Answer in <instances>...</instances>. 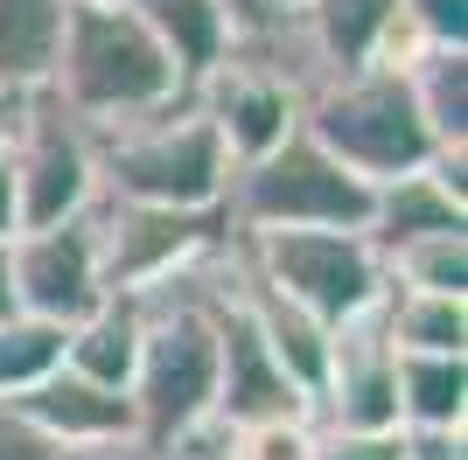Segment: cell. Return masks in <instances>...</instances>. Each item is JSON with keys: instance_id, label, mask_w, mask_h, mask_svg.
<instances>
[{"instance_id": "1", "label": "cell", "mask_w": 468, "mask_h": 460, "mask_svg": "<svg viewBox=\"0 0 468 460\" xmlns=\"http://www.w3.org/2000/svg\"><path fill=\"white\" fill-rule=\"evenodd\" d=\"M231 251L238 237L203 272L140 293V363L126 391L140 412V446H168L217 412V314L231 287Z\"/></svg>"}, {"instance_id": "2", "label": "cell", "mask_w": 468, "mask_h": 460, "mask_svg": "<svg viewBox=\"0 0 468 460\" xmlns=\"http://www.w3.org/2000/svg\"><path fill=\"white\" fill-rule=\"evenodd\" d=\"M42 91L57 98L70 119H84L91 133L154 119L189 98L126 0L119 7H63L57 57H49V84Z\"/></svg>"}, {"instance_id": "3", "label": "cell", "mask_w": 468, "mask_h": 460, "mask_svg": "<svg viewBox=\"0 0 468 460\" xmlns=\"http://www.w3.org/2000/svg\"><path fill=\"white\" fill-rule=\"evenodd\" d=\"M301 133L329 153L335 168H350L356 182H371V189H385L399 174H420V168L441 161L427 119L412 105L406 70H378V63L322 77L308 91V105H301Z\"/></svg>"}, {"instance_id": "4", "label": "cell", "mask_w": 468, "mask_h": 460, "mask_svg": "<svg viewBox=\"0 0 468 460\" xmlns=\"http://www.w3.org/2000/svg\"><path fill=\"white\" fill-rule=\"evenodd\" d=\"M98 140V195L140 203V210H224L231 189V153L210 133V119L189 98L154 119L112 126Z\"/></svg>"}, {"instance_id": "5", "label": "cell", "mask_w": 468, "mask_h": 460, "mask_svg": "<svg viewBox=\"0 0 468 460\" xmlns=\"http://www.w3.org/2000/svg\"><path fill=\"white\" fill-rule=\"evenodd\" d=\"M238 258L266 293L314 314L322 328H350L385 307V258L364 230H238Z\"/></svg>"}, {"instance_id": "6", "label": "cell", "mask_w": 468, "mask_h": 460, "mask_svg": "<svg viewBox=\"0 0 468 460\" xmlns=\"http://www.w3.org/2000/svg\"><path fill=\"white\" fill-rule=\"evenodd\" d=\"M371 182L335 168L308 133H293L252 168H231L224 216L231 230H364L371 224Z\"/></svg>"}, {"instance_id": "7", "label": "cell", "mask_w": 468, "mask_h": 460, "mask_svg": "<svg viewBox=\"0 0 468 460\" xmlns=\"http://www.w3.org/2000/svg\"><path fill=\"white\" fill-rule=\"evenodd\" d=\"M98 230V266H105V293H161L203 272L238 230L224 210H140V203H91Z\"/></svg>"}, {"instance_id": "8", "label": "cell", "mask_w": 468, "mask_h": 460, "mask_svg": "<svg viewBox=\"0 0 468 460\" xmlns=\"http://www.w3.org/2000/svg\"><path fill=\"white\" fill-rule=\"evenodd\" d=\"M7 174H15L21 230L78 224L98 203V140L84 119H70L49 91H28L15 105L7 133Z\"/></svg>"}, {"instance_id": "9", "label": "cell", "mask_w": 468, "mask_h": 460, "mask_svg": "<svg viewBox=\"0 0 468 460\" xmlns=\"http://www.w3.org/2000/svg\"><path fill=\"white\" fill-rule=\"evenodd\" d=\"M15 314L49 328H78L98 300H105V266H98V230L91 216L49 230H21L15 245Z\"/></svg>"}, {"instance_id": "10", "label": "cell", "mask_w": 468, "mask_h": 460, "mask_svg": "<svg viewBox=\"0 0 468 460\" xmlns=\"http://www.w3.org/2000/svg\"><path fill=\"white\" fill-rule=\"evenodd\" d=\"M308 419L322 433H399V349L378 314L335 328L329 377L314 391Z\"/></svg>"}, {"instance_id": "11", "label": "cell", "mask_w": 468, "mask_h": 460, "mask_svg": "<svg viewBox=\"0 0 468 460\" xmlns=\"http://www.w3.org/2000/svg\"><path fill=\"white\" fill-rule=\"evenodd\" d=\"M217 425H266V419H308V398L280 377L266 356L259 328L238 307V251H231V287H224V314H217Z\"/></svg>"}, {"instance_id": "12", "label": "cell", "mask_w": 468, "mask_h": 460, "mask_svg": "<svg viewBox=\"0 0 468 460\" xmlns=\"http://www.w3.org/2000/svg\"><path fill=\"white\" fill-rule=\"evenodd\" d=\"M15 412L36 425L42 440L70 460H91V454H119V446H140V412L126 391H98V383L57 370L49 383H36L28 398H15Z\"/></svg>"}, {"instance_id": "13", "label": "cell", "mask_w": 468, "mask_h": 460, "mask_svg": "<svg viewBox=\"0 0 468 460\" xmlns=\"http://www.w3.org/2000/svg\"><path fill=\"white\" fill-rule=\"evenodd\" d=\"M462 174H468V153H441L433 168L385 182V189L371 195V224H364V237L378 245V258L399 251V245H412V237L468 230V182Z\"/></svg>"}, {"instance_id": "14", "label": "cell", "mask_w": 468, "mask_h": 460, "mask_svg": "<svg viewBox=\"0 0 468 460\" xmlns=\"http://www.w3.org/2000/svg\"><path fill=\"white\" fill-rule=\"evenodd\" d=\"M126 7H133L140 28L154 36V49L168 57L182 91H196L238 42V21H231L224 0H126Z\"/></svg>"}, {"instance_id": "15", "label": "cell", "mask_w": 468, "mask_h": 460, "mask_svg": "<svg viewBox=\"0 0 468 460\" xmlns=\"http://www.w3.org/2000/svg\"><path fill=\"white\" fill-rule=\"evenodd\" d=\"M238 307H245V321L259 328V342H266V356L280 363V377L314 404V391H322V377H329L335 328H322L314 314H301V307H287L280 293H266L252 272H245V258H238Z\"/></svg>"}, {"instance_id": "16", "label": "cell", "mask_w": 468, "mask_h": 460, "mask_svg": "<svg viewBox=\"0 0 468 460\" xmlns=\"http://www.w3.org/2000/svg\"><path fill=\"white\" fill-rule=\"evenodd\" d=\"M140 363V300L133 293H105L78 328H63V370L98 391H133Z\"/></svg>"}, {"instance_id": "17", "label": "cell", "mask_w": 468, "mask_h": 460, "mask_svg": "<svg viewBox=\"0 0 468 460\" xmlns=\"http://www.w3.org/2000/svg\"><path fill=\"white\" fill-rule=\"evenodd\" d=\"M301 28H308L322 70H364V63L399 36V0H308L301 7Z\"/></svg>"}, {"instance_id": "18", "label": "cell", "mask_w": 468, "mask_h": 460, "mask_svg": "<svg viewBox=\"0 0 468 460\" xmlns=\"http://www.w3.org/2000/svg\"><path fill=\"white\" fill-rule=\"evenodd\" d=\"M468 356H399V433H462Z\"/></svg>"}, {"instance_id": "19", "label": "cell", "mask_w": 468, "mask_h": 460, "mask_svg": "<svg viewBox=\"0 0 468 460\" xmlns=\"http://www.w3.org/2000/svg\"><path fill=\"white\" fill-rule=\"evenodd\" d=\"M63 0H0V98H28L49 84Z\"/></svg>"}, {"instance_id": "20", "label": "cell", "mask_w": 468, "mask_h": 460, "mask_svg": "<svg viewBox=\"0 0 468 460\" xmlns=\"http://www.w3.org/2000/svg\"><path fill=\"white\" fill-rule=\"evenodd\" d=\"M412 105L441 153H468V49H420L406 63Z\"/></svg>"}, {"instance_id": "21", "label": "cell", "mask_w": 468, "mask_h": 460, "mask_svg": "<svg viewBox=\"0 0 468 460\" xmlns=\"http://www.w3.org/2000/svg\"><path fill=\"white\" fill-rule=\"evenodd\" d=\"M391 349L399 356H468V300L441 293H385L378 307Z\"/></svg>"}, {"instance_id": "22", "label": "cell", "mask_w": 468, "mask_h": 460, "mask_svg": "<svg viewBox=\"0 0 468 460\" xmlns=\"http://www.w3.org/2000/svg\"><path fill=\"white\" fill-rule=\"evenodd\" d=\"M385 287L468 300V230H441V237H412V245L385 251Z\"/></svg>"}, {"instance_id": "23", "label": "cell", "mask_w": 468, "mask_h": 460, "mask_svg": "<svg viewBox=\"0 0 468 460\" xmlns=\"http://www.w3.org/2000/svg\"><path fill=\"white\" fill-rule=\"evenodd\" d=\"M63 370V328L28 321V314H7L0 321V404L28 398L36 383H49Z\"/></svg>"}, {"instance_id": "24", "label": "cell", "mask_w": 468, "mask_h": 460, "mask_svg": "<svg viewBox=\"0 0 468 460\" xmlns=\"http://www.w3.org/2000/svg\"><path fill=\"white\" fill-rule=\"evenodd\" d=\"M231 460H314V419H266V425H238Z\"/></svg>"}, {"instance_id": "25", "label": "cell", "mask_w": 468, "mask_h": 460, "mask_svg": "<svg viewBox=\"0 0 468 460\" xmlns=\"http://www.w3.org/2000/svg\"><path fill=\"white\" fill-rule=\"evenodd\" d=\"M399 28L420 49H468V0H399Z\"/></svg>"}, {"instance_id": "26", "label": "cell", "mask_w": 468, "mask_h": 460, "mask_svg": "<svg viewBox=\"0 0 468 460\" xmlns=\"http://www.w3.org/2000/svg\"><path fill=\"white\" fill-rule=\"evenodd\" d=\"M314 460H406V433H322L314 425Z\"/></svg>"}, {"instance_id": "27", "label": "cell", "mask_w": 468, "mask_h": 460, "mask_svg": "<svg viewBox=\"0 0 468 460\" xmlns=\"http://www.w3.org/2000/svg\"><path fill=\"white\" fill-rule=\"evenodd\" d=\"M154 460H231V425H217V419H203V425H189L182 440H168V446H147Z\"/></svg>"}, {"instance_id": "28", "label": "cell", "mask_w": 468, "mask_h": 460, "mask_svg": "<svg viewBox=\"0 0 468 460\" xmlns=\"http://www.w3.org/2000/svg\"><path fill=\"white\" fill-rule=\"evenodd\" d=\"M0 460H70V454H57L15 404H0Z\"/></svg>"}, {"instance_id": "29", "label": "cell", "mask_w": 468, "mask_h": 460, "mask_svg": "<svg viewBox=\"0 0 468 460\" xmlns=\"http://www.w3.org/2000/svg\"><path fill=\"white\" fill-rule=\"evenodd\" d=\"M406 460H468V433H406Z\"/></svg>"}, {"instance_id": "30", "label": "cell", "mask_w": 468, "mask_h": 460, "mask_svg": "<svg viewBox=\"0 0 468 460\" xmlns=\"http://www.w3.org/2000/svg\"><path fill=\"white\" fill-rule=\"evenodd\" d=\"M15 237H21V203H15V174L0 161V245H15Z\"/></svg>"}, {"instance_id": "31", "label": "cell", "mask_w": 468, "mask_h": 460, "mask_svg": "<svg viewBox=\"0 0 468 460\" xmlns=\"http://www.w3.org/2000/svg\"><path fill=\"white\" fill-rule=\"evenodd\" d=\"M301 7L308 0H252V28L259 21H301Z\"/></svg>"}, {"instance_id": "32", "label": "cell", "mask_w": 468, "mask_h": 460, "mask_svg": "<svg viewBox=\"0 0 468 460\" xmlns=\"http://www.w3.org/2000/svg\"><path fill=\"white\" fill-rule=\"evenodd\" d=\"M15 314V258H7V245H0V321Z\"/></svg>"}, {"instance_id": "33", "label": "cell", "mask_w": 468, "mask_h": 460, "mask_svg": "<svg viewBox=\"0 0 468 460\" xmlns=\"http://www.w3.org/2000/svg\"><path fill=\"white\" fill-rule=\"evenodd\" d=\"M15 105L21 98H0V161H7V133H15Z\"/></svg>"}, {"instance_id": "34", "label": "cell", "mask_w": 468, "mask_h": 460, "mask_svg": "<svg viewBox=\"0 0 468 460\" xmlns=\"http://www.w3.org/2000/svg\"><path fill=\"white\" fill-rule=\"evenodd\" d=\"M224 7H231V21H238V36H245V28H252V0H224Z\"/></svg>"}, {"instance_id": "35", "label": "cell", "mask_w": 468, "mask_h": 460, "mask_svg": "<svg viewBox=\"0 0 468 460\" xmlns=\"http://www.w3.org/2000/svg\"><path fill=\"white\" fill-rule=\"evenodd\" d=\"M63 7H119V0H63Z\"/></svg>"}]
</instances>
